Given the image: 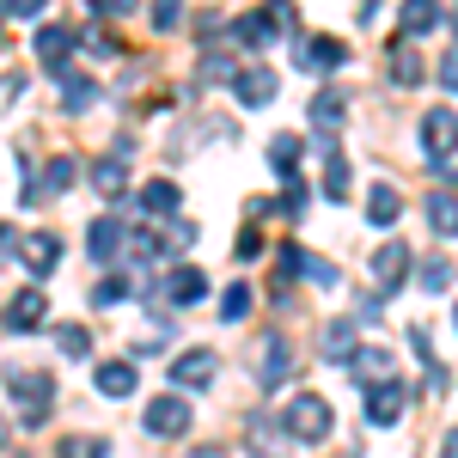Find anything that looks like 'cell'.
Instances as JSON below:
<instances>
[{
    "label": "cell",
    "instance_id": "cell-30",
    "mask_svg": "<svg viewBox=\"0 0 458 458\" xmlns=\"http://www.w3.org/2000/svg\"><path fill=\"white\" fill-rule=\"evenodd\" d=\"M245 312H250V287H245V282H233L226 293H220V318H226V324H239Z\"/></svg>",
    "mask_w": 458,
    "mask_h": 458
},
{
    "label": "cell",
    "instance_id": "cell-3",
    "mask_svg": "<svg viewBox=\"0 0 458 458\" xmlns=\"http://www.w3.org/2000/svg\"><path fill=\"white\" fill-rule=\"evenodd\" d=\"M293 379V343H287L282 330H269L263 336V349H257V386L263 391H276Z\"/></svg>",
    "mask_w": 458,
    "mask_h": 458
},
{
    "label": "cell",
    "instance_id": "cell-46",
    "mask_svg": "<svg viewBox=\"0 0 458 458\" xmlns=\"http://www.w3.org/2000/svg\"><path fill=\"white\" fill-rule=\"evenodd\" d=\"M440 458H458V428L446 434V440H440Z\"/></svg>",
    "mask_w": 458,
    "mask_h": 458
},
{
    "label": "cell",
    "instance_id": "cell-21",
    "mask_svg": "<svg viewBox=\"0 0 458 458\" xmlns=\"http://www.w3.org/2000/svg\"><path fill=\"white\" fill-rule=\"evenodd\" d=\"M354 354V318H330L324 324V360H349Z\"/></svg>",
    "mask_w": 458,
    "mask_h": 458
},
{
    "label": "cell",
    "instance_id": "cell-20",
    "mask_svg": "<svg viewBox=\"0 0 458 458\" xmlns=\"http://www.w3.org/2000/svg\"><path fill=\"white\" fill-rule=\"evenodd\" d=\"M92 257H98V263H116V257H123V220H92Z\"/></svg>",
    "mask_w": 458,
    "mask_h": 458
},
{
    "label": "cell",
    "instance_id": "cell-35",
    "mask_svg": "<svg viewBox=\"0 0 458 458\" xmlns=\"http://www.w3.org/2000/svg\"><path fill=\"white\" fill-rule=\"evenodd\" d=\"M123 293H129V282H123V276H110V282H98V287H92V300H98V306H116Z\"/></svg>",
    "mask_w": 458,
    "mask_h": 458
},
{
    "label": "cell",
    "instance_id": "cell-11",
    "mask_svg": "<svg viewBox=\"0 0 458 458\" xmlns=\"http://www.w3.org/2000/svg\"><path fill=\"white\" fill-rule=\"evenodd\" d=\"M43 312H49V300L37 293V287H25V293H13V306H6V330H43Z\"/></svg>",
    "mask_w": 458,
    "mask_h": 458
},
{
    "label": "cell",
    "instance_id": "cell-24",
    "mask_svg": "<svg viewBox=\"0 0 458 458\" xmlns=\"http://www.w3.org/2000/svg\"><path fill=\"white\" fill-rule=\"evenodd\" d=\"M391 80L410 92V86H422V62H416V49H403V43H391Z\"/></svg>",
    "mask_w": 458,
    "mask_h": 458
},
{
    "label": "cell",
    "instance_id": "cell-19",
    "mask_svg": "<svg viewBox=\"0 0 458 458\" xmlns=\"http://www.w3.org/2000/svg\"><path fill=\"white\" fill-rule=\"evenodd\" d=\"M397 214H403V196H397L391 183H373V190H367V220H373V226H391Z\"/></svg>",
    "mask_w": 458,
    "mask_h": 458
},
{
    "label": "cell",
    "instance_id": "cell-5",
    "mask_svg": "<svg viewBox=\"0 0 458 458\" xmlns=\"http://www.w3.org/2000/svg\"><path fill=\"white\" fill-rule=\"evenodd\" d=\"M190 422H196V410H190L183 397H153V403H147V434H159V440L190 434Z\"/></svg>",
    "mask_w": 458,
    "mask_h": 458
},
{
    "label": "cell",
    "instance_id": "cell-29",
    "mask_svg": "<svg viewBox=\"0 0 458 458\" xmlns=\"http://www.w3.org/2000/svg\"><path fill=\"white\" fill-rule=\"evenodd\" d=\"M55 349L73 354V360H86V354H92V336H86L80 324H62V330H55Z\"/></svg>",
    "mask_w": 458,
    "mask_h": 458
},
{
    "label": "cell",
    "instance_id": "cell-16",
    "mask_svg": "<svg viewBox=\"0 0 458 458\" xmlns=\"http://www.w3.org/2000/svg\"><path fill=\"white\" fill-rule=\"evenodd\" d=\"M202 293H208V276H202L196 263H177L172 282H165V300H172V306H190V300H202Z\"/></svg>",
    "mask_w": 458,
    "mask_h": 458
},
{
    "label": "cell",
    "instance_id": "cell-40",
    "mask_svg": "<svg viewBox=\"0 0 458 458\" xmlns=\"http://www.w3.org/2000/svg\"><path fill=\"white\" fill-rule=\"evenodd\" d=\"M440 86H446V92H453V98H458V49H453V55H446V62H440Z\"/></svg>",
    "mask_w": 458,
    "mask_h": 458
},
{
    "label": "cell",
    "instance_id": "cell-38",
    "mask_svg": "<svg viewBox=\"0 0 458 458\" xmlns=\"http://www.w3.org/2000/svg\"><path fill=\"white\" fill-rule=\"evenodd\" d=\"M446 282H453V269H446V263H428V269H422V287H428V293H440Z\"/></svg>",
    "mask_w": 458,
    "mask_h": 458
},
{
    "label": "cell",
    "instance_id": "cell-12",
    "mask_svg": "<svg viewBox=\"0 0 458 458\" xmlns=\"http://www.w3.org/2000/svg\"><path fill=\"white\" fill-rule=\"evenodd\" d=\"M172 379H177L183 391H202V386L214 379V354H208V349H183V354L172 360Z\"/></svg>",
    "mask_w": 458,
    "mask_h": 458
},
{
    "label": "cell",
    "instance_id": "cell-9",
    "mask_svg": "<svg viewBox=\"0 0 458 458\" xmlns=\"http://www.w3.org/2000/svg\"><path fill=\"white\" fill-rule=\"evenodd\" d=\"M19 257H25L31 276H55L62 269V239L55 233H31V239H19Z\"/></svg>",
    "mask_w": 458,
    "mask_h": 458
},
{
    "label": "cell",
    "instance_id": "cell-17",
    "mask_svg": "<svg viewBox=\"0 0 458 458\" xmlns=\"http://www.w3.org/2000/svg\"><path fill=\"white\" fill-rule=\"evenodd\" d=\"M177 202H183V196H177V183H172V177H153V183L141 190V214H153V220H172Z\"/></svg>",
    "mask_w": 458,
    "mask_h": 458
},
{
    "label": "cell",
    "instance_id": "cell-2",
    "mask_svg": "<svg viewBox=\"0 0 458 458\" xmlns=\"http://www.w3.org/2000/svg\"><path fill=\"white\" fill-rule=\"evenodd\" d=\"M282 428L293 434V440H330L336 416H330V403H324V397H312V391H306V397H293V403L282 410Z\"/></svg>",
    "mask_w": 458,
    "mask_h": 458
},
{
    "label": "cell",
    "instance_id": "cell-37",
    "mask_svg": "<svg viewBox=\"0 0 458 458\" xmlns=\"http://www.w3.org/2000/svg\"><path fill=\"white\" fill-rule=\"evenodd\" d=\"M73 177H80V172H73V159H49V190H68Z\"/></svg>",
    "mask_w": 458,
    "mask_h": 458
},
{
    "label": "cell",
    "instance_id": "cell-14",
    "mask_svg": "<svg viewBox=\"0 0 458 458\" xmlns=\"http://www.w3.org/2000/svg\"><path fill=\"white\" fill-rule=\"evenodd\" d=\"M343 110H349V98H343L336 86H324V92L312 98V110H306V116H312L318 135H336V129H343Z\"/></svg>",
    "mask_w": 458,
    "mask_h": 458
},
{
    "label": "cell",
    "instance_id": "cell-18",
    "mask_svg": "<svg viewBox=\"0 0 458 458\" xmlns=\"http://www.w3.org/2000/svg\"><path fill=\"white\" fill-rule=\"evenodd\" d=\"M92 386L105 391V397H129V391H135V367H129V360H105V367L92 373Z\"/></svg>",
    "mask_w": 458,
    "mask_h": 458
},
{
    "label": "cell",
    "instance_id": "cell-22",
    "mask_svg": "<svg viewBox=\"0 0 458 458\" xmlns=\"http://www.w3.org/2000/svg\"><path fill=\"white\" fill-rule=\"evenodd\" d=\"M440 25V0H403V31L410 37H422Z\"/></svg>",
    "mask_w": 458,
    "mask_h": 458
},
{
    "label": "cell",
    "instance_id": "cell-25",
    "mask_svg": "<svg viewBox=\"0 0 458 458\" xmlns=\"http://www.w3.org/2000/svg\"><path fill=\"white\" fill-rule=\"evenodd\" d=\"M428 226H434V233H458V202L446 196V190L428 196Z\"/></svg>",
    "mask_w": 458,
    "mask_h": 458
},
{
    "label": "cell",
    "instance_id": "cell-27",
    "mask_svg": "<svg viewBox=\"0 0 458 458\" xmlns=\"http://www.w3.org/2000/svg\"><path fill=\"white\" fill-rule=\"evenodd\" d=\"M324 196H330V202H349V159H343V153H330V172H324Z\"/></svg>",
    "mask_w": 458,
    "mask_h": 458
},
{
    "label": "cell",
    "instance_id": "cell-10",
    "mask_svg": "<svg viewBox=\"0 0 458 458\" xmlns=\"http://www.w3.org/2000/svg\"><path fill=\"white\" fill-rule=\"evenodd\" d=\"M410 263H416V257H410V245H379L373 250V282L386 287H403V276H410Z\"/></svg>",
    "mask_w": 458,
    "mask_h": 458
},
{
    "label": "cell",
    "instance_id": "cell-7",
    "mask_svg": "<svg viewBox=\"0 0 458 458\" xmlns=\"http://www.w3.org/2000/svg\"><path fill=\"white\" fill-rule=\"evenodd\" d=\"M293 55H300V68H306V73H330V68L349 62V43H336V37H300Z\"/></svg>",
    "mask_w": 458,
    "mask_h": 458
},
{
    "label": "cell",
    "instance_id": "cell-39",
    "mask_svg": "<svg viewBox=\"0 0 458 458\" xmlns=\"http://www.w3.org/2000/svg\"><path fill=\"white\" fill-rule=\"evenodd\" d=\"M0 6H6V13H13V19H37V13H43V6H49V0H0Z\"/></svg>",
    "mask_w": 458,
    "mask_h": 458
},
{
    "label": "cell",
    "instance_id": "cell-6",
    "mask_svg": "<svg viewBox=\"0 0 458 458\" xmlns=\"http://www.w3.org/2000/svg\"><path fill=\"white\" fill-rule=\"evenodd\" d=\"M422 147H428L434 165H446V159L458 153V116L453 110H428L422 116Z\"/></svg>",
    "mask_w": 458,
    "mask_h": 458
},
{
    "label": "cell",
    "instance_id": "cell-26",
    "mask_svg": "<svg viewBox=\"0 0 458 458\" xmlns=\"http://www.w3.org/2000/svg\"><path fill=\"white\" fill-rule=\"evenodd\" d=\"M55 458H110V446L98 434H68V440L55 446Z\"/></svg>",
    "mask_w": 458,
    "mask_h": 458
},
{
    "label": "cell",
    "instance_id": "cell-42",
    "mask_svg": "<svg viewBox=\"0 0 458 458\" xmlns=\"http://www.w3.org/2000/svg\"><path fill=\"white\" fill-rule=\"evenodd\" d=\"M250 250H263V239H257V226H245V233H239V257H250Z\"/></svg>",
    "mask_w": 458,
    "mask_h": 458
},
{
    "label": "cell",
    "instance_id": "cell-45",
    "mask_svg": "<svg viewBox=\"0 0 458 458\" xmlns=\"http://www.w3.org/2000/svg\"><path fill=\"white\" fill-rule=\"evenodd\" d=\"M92 6H98V13H129L135 0H92Z\"/></svg>",
    "mask_w": 458,
    "mask_h": 458
},
{
    "label": "cell",
    "instance_id": "cell-32",
    "mask_svg": "<svg viewBox=\"0 0 458 458\" xmlns=\"http://www.w3.org/2000/svg\"><path fill=\"white\" fill-rule=\"evenodd\" d=\"M306 208H312V190H306L300 177H287V190H282V214H287V220H300Z\"/></svg>",
    "mask_w": 458,
    "mask_h": 458
},
{
    "label": "cell",
    "instance_id": "cell-13",
    "mask_svg": "<svg viewBox=\"0 0 458 458\" xmlns=\"http://www.w3.org/2000/svg\"><path fill=\"white\" fill-rule=\"evenodd\" d=\"M233 92H239V105H269V98H276V73L269 68H239L233 73Z\"/></svg>",
    "mask_w": 458,
    "mask_h": 458
},
{
    "label": "cell",
    "instance_id": "cell-28",
    "mask_svg": "<svg viewBox=\"0 0 458 458\" xmlns=\"http://www.w3.org/2000/svg\"><path fill=\"white\" fill-rule=\"evenodd\" d=\"M98 98V86L92 80H80V73H68V86H62V110H86Z\"/></svg>",
    "mask_w": 458,
    "mask_h": 458
},
{
    "label": "cell",
    "instance_id": "cell-34",
    "mask_svg": "<svg viewBox=\"0 0 458 458\" xmlns=\"http://www.w3.org/2000/svg\"><path fill=\"white\" fill-rule=\"evenodd\" d=\"M177 19H183V0H153V31H177Z\"/></svg>",
    "mask_w": 458,
    "mask_h": 458
},
{
    "label": "cell",
    "instance_id": "cell-23",
    "mask_svg": "<svg viewBox=\"0 0 458 458\" xmlns=\"http://www.w3.org/2000/svg\"><path fill=\"white\" fill-rule=\"evenodd\" d=\"M354 379H360V386H379V379H391V354H386V349H360V354H354Z\"/></svg>",
    "mask_w": 458,
    "mask_h": 458
},
{
    "label": "cell",
    "instance_id": "cell-48",
    "mask_svg": "<svg viewBox=\"0 0 458 458\" xmlns=\"http://www.w3.org/2000/svg\"><path fill=\"white\" fill-rule=\"evenodd\" d=\"M0 13H6V6H0ZM0 49H6V25H0Z\"/></svg>",
    "mask_w": 458,
    "mask_h": 458
},
{
    "label": "cell",
    "instance_id": "cell-43",
    "mask_svg": "<svg viewBox=\"0 0 458 458\" xmlns=\"http://www.w3.org/2000/svg\"><path fill=\"white\" fill-rule=\"evenodd\" d=\"M19 92H25V80H19V73H13V80H0V105H6V98H19Z\"/></svg>",
    "mask_w": 458,
    "mask_h": 458
},
{
    "label": "cell",
    "instance_id": "cell-49",
    "mask_svg": "<svg viewBox=\"0 0 458 458\" xmlns=\"http://www.w3.org/2000/svg\"><path fill=\"white\" fill-rule=\"evenodd\" d=\"M0 446H6V422H0Z\"/></svg>",
    "mask_w": 458,
    "mask_h": 458
},
{
    "label": "cell",
    "instance_id": "cell-33",
    "mask_svg": "<svg viewBox=\"0 0 458 458\" xmlns=\"http://www.w3.org/2000/svg\"><path fill=\"white\" fill-rule=\"evenodd\" d=\"M92 183H98V190H105V196H116V190H123V183H129V172H123V165H116V159H105V165H92Z\"/></svg>",
    "mask_w": 458,
    "mask_h": 458
},
{
    "label": "cell",
    "instance_id": "cell-8",
    "mask_svg": "<svg viewBox=\"0 0 458 458\" xmlns=\"http://www.w3.org/2000/svg\"><path fill=\"white\" fill-rule=\"evenodd\" d=\"M68 55H73V31L68 25H43V31H37V62L55 73V80L68 73Z\"/></svg>",
    "mask_w": 458,
    "mask_h": 458
},
{
    "label": "cell",
    "instance_id": "cell-47",
    "mask_svg": "<svg viewBox=\"0 0 458 458\" xmlns=\"http://www.w3.org/2000/svg\"><path fill=\"white\" fill-rule=\"evenodd\" d=\"M183 458H226V453H220V446H190Z\"/></svg>",
    "mask_w": 458,
    "mask_h": 458
},
{
    "label": "cell",
    "instance_id": "cell-41",
    "mask_svg": "<svg viewBox=\"0 0 458 458\" xmlns=\"http://www.w3.org/2000/svg\"><path fill=\"white\" fill-rule=\"evenodd\" d=\"M86 49H98V55H110V49H116V37H110V31H98V25H92V31H86Z\"/></svg>",
    "mask_w": 458,
    "mask_h": 458
},
{
    "label": "cell",
    "instance_id": "cell-31",
    "mask_svg": "<svg viewBox=\"0 0 458 458\" xmlns=\"http://www.w3.org/2000/svg\"><path fill=\"white\" fill-rule=\"evenodd\" d=\"M269 159H276V172L293 177V159H300V135H276L269 141Z\"/></svg>",
    "mask_w": 458,
    "mask_h": 458
},
{
    "label": "cell",
    "instance_id": "cell-36",
    "mask_svg": "<svg viewBox=\"0 0 458 458\" xmlns=\"http://www.w3.org/2000/svg\"><path fill=\"white\" fill-rule=\"evenodd\" d=\"M233 62H226V55H202V80H214V86H220V80H233Z\"/></svg>",
    "mask_w": 458,
    "mask_h": 458
},
{
    "label": "cell",
    "instance_id": "cell-44",
    "mask_svg": "<svg viewBox=\"0 0 458 458\" xmlns=\"http://www.w3.org/2000/svg\"><path fill=\"white\" fill-rule=\"evenodd\" d=\"M13 250H19V239H13V226H0V263H6Z\"/></svg>",
    "mask_w": 458,
    "mask_h": 458
},
{
    "label": "cell",
    "instance_id": "cell-1",
    "mask_svg": "<svg viewBox=\"0 0 458 458\" xmlns=\"http://www.w3.org/2000/svg\"><path fill=\"white\" fill-rule=\"evenodd\" d=\"M6 391H13V410H19V422H25V428L49 422V403H55V379H49V373L13 367V373H6Z\"/></svg>",
    "mask_w": 458,
    "mask_h": 458
},
{
    "label": "cell",
    "instance_id": "cell-4",
    "mask_svg": "<svg viewBox=\"0 0 458 458\" xmlns=\"http://www.w3.org/2000/svg\"><path fill=\"white\" fill-rule=\"evenodd\" d=\"M403 410H410V386H403V379H379V386H367V422H373V428L403 422Z\"/></svg>",
    "mask_w": 458,
    "mask_h": 458
},
{
    "label": "cell",
    "instance_id": "cell-15",
    "mask_svg": "<svg viewBox=\"0 0 458 458\" xmlns=\"http://www.w3.org/2000/svg\"><path fill=\"white\" fill-rule=\"evenodd\" d=\"M276 31H282V19H276V6H269V13H245V19L233 25V37H239L245 49H263V43H276Z\"/></svg>",
    "mask_w": 458,
    "mask_h": 458
}]
</instances>
